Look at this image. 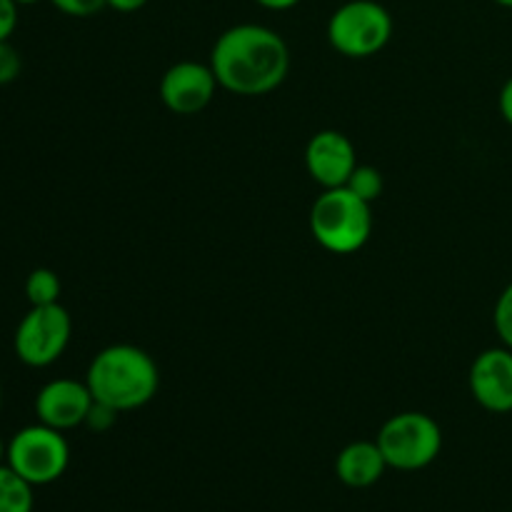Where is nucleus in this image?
<instances>
[{"mask_svg": "<svg viewBox=\"0 0 512 512\" xmlns=\"http://www.w3.org/2000/svg\"><path fill=\"white\" fill-rule=\"evenodd\" d=\"M218 85L228 93L268 95L283 85L290 70V50L283 35L258 23H240L225 30L210 53Z\"/></svg>", "mask_w": 512, "mask_h": 512, "instance_id": "f257e3e1", "label": "nucleus"}, {"mask_svg": "<svg viewBox=\"0 0 512 512\" xmlns=\"http://www.w3.org/2000/svg\"><path fill=\"white\" fill-rule=\"evenodd\" d=\"M85 383L95 403L128 413L143 408L158 395L160 370L138 345H110L90 360Z\"/></svg>", "mask_w": 512, "mask_h": 512, "instance_id": "f03ea898", "label": "nucleus"}, {"mask_svg": "<svg viewBox=\"0 0 512 512\" xmlns=\"http://www.w3.org/2000/svg\"><path fill=\"white\" fill-rule=\"evenodd\" d=\"M310 233L315 243L333 255H353L370 240L373 210L348 188H330L310 208Z\"/></svg>", "mask_w": 512, "mask_h": 512, "instance_id": "7ed1b4c3", "label": "nucleus"}, {"mask_svg": "<svg viewBox=\"0 0 512 512\" xmlns=\"http://www.w3.org/2000/svg\"><path fill=\"white\" fill-rule=\"evenodd\" d=\"M390 38L393 15L378 0H348L328 20V43L345 58H373Z\"/></svg>", "mask_w": 512, "mask_h": 512, "instance_id": "20e7f679", "label": "nucleus"}, {"mask_svg": "<svg viewBox=\"0 0 512 512\" xmlns=\"http://www.w3.org/2000/svg\"><path fill=\"white\" fill-rule=\"evenodd\" d=\"M375 443L388 468L413 473L438 458L443 450V430L430 415L408 410L385 420Z\"/></svg>", "mask_w": 512, "mask_h": 512, "instance_id": "39448f33", "label": "nucleus"}, {"mask_svg": "<svg viewBox=\"0 0 512 512\" xmlns=\"http://www.w3.org/2000/svg\"><path fill=\"white\" fill-rule=\"evenodd\" d=\"M5 463L30 485H50L65 475L70 465V445L60 430L35 423L18 430L8 443Z\"/></svg>", "mask_w": 512, "mask_h": 512, "instance_id": "423d86ee", "label": "nucleus"}, {"mask_svg": "<svg viewBox=\"0 0 512 512\" xmlns=\"http://www.w3.org/2000/svg\"><path fill=\"white\" fill-rule=\"evenodd\" d=\"M70 335H73V320L63 305H30L15 328V355L28 368H48L65 353Z\"/></svg>", "mask_w": 512, "mask_h": 512, "instance_id": "0eeeda50", "label": "nucleus"}, {"mask_svg": "<svg viewBox=\"0 0 512 512\" xmlns=\"http://www.w3.org/2000/svg\"><path fill=\"white\" fill-rule=\"evenodd\" d=\"M218 88V78L210 63L180 60L160 78V100L175 115H198L213 103Z\"/></svg>", "mask_w": 512, "mask_h": 512, "instance_id": "6e6552de", "label": "nucleus"}, {"mask_svg": "<svg viewBox=\"0 0 512 512\" xmlns=\"http://www.w3.org/2000/svg\"><path fill=\"white\" fill-rule=\"evenodd\" d=\"M468 388L488 413H512V350L505 345L483 350L470 365Z\"/></svg>", "mask_w": 512, "mask_h": 512, "instance_id": "1a4fd4ad", "label": "nucleus"}, {"mask_svg": "<svg viewBox=\"0 0 512 512\" xmlns=\"http://www.w3.org/2000/svg\"><path fill=\"white\" fill-rule=\"evenodd\" d=\"M305 168L323 190L343 188L358 168L353 140L340 130H320L305 145Z\"/></svg>", "mask_w": 512, "mask_h": 512, "instance_id": "9d476101", "label": "nucleus"}, {"mask_svg": "<svg viewBox=\"0 0 512 512\" xmlns=\"http://www.w3.org/2000/svg\"><path fill=\"white\" fill-rule=\"evenodd\" d=\"M93 403V393L85 380L80 383L73 378H58L40 388L35 398V415H38V423L65 433V430L85 425Z\"/></svg>", "mask_w": 512, "mask_h": 512, "instance_id": "9b49d317", "label": "nucleus"}, {"mask_svg": "<svg viewBox=\"0 0 512 512\" xmlns=\"http://www.w3.org/2000/svg\"><path fill=\"white\" fill-rule=\"evenodd\" d=\"M385 470H388V463H385L378 443H373V440H358V443L345 445L340 450L338 460H335V475H338V480L355 490L375 485L383 478Z\"/></svg>", "mask_w": 512, "mask_h": 512, "instance_id": "f8f14e48", "label": "nucleus"}, {"mask_svg": "<svg viewBox=\"0 0 512 512\" xmlns=\"http://www.w3.org/2000/svg\"><path fill=\"white\" fill-rule=\"evenodd\" d=\"M33 485L8 463L0 465V512H33Z\"/></svg>", "mask_w": 512, "mask_h": 512, "instance_id": "ddd939ff", "label": "nucleus"}, {"mask_svg": "<svg viewBox=\"0 0 512 512\" xmlns=\"http://www.w3.org/2000/svg\"><path fill=\"white\" fill-rule=\"evenodd\" d=\"M25 298L30 305H53L60 300V278L50 268H35L25 280Z\"/></svg>", "mask_w": 512, "mask_h": 512, "instance_id": "4468645a", "label": "nucleus"}, {"mask_svg": "<svg viewBox=\"0 0 512 512\" xmlns=\"http://www.w3.org/2000/svg\"><path fill=\"white\" fill-rule=\"evenodd\" d=\"M345 188L350 190V193H355L358 198H363L365 203L373 205L375 200L383 195V175H380L378 168H373V165H360L353 170V175H350V180L345 183Z\"/></svg>", "mask_w": 512, "mask_h": 512, "instance_id": "2eb2a0df", "label": "nucleus"}, {"mask_svg": "<svg viewBox=\"0 0 512 512\" xmlns=\"http://www.w3.org/2000/svg\"><path fill=\"white\" fill-rule=\"evenodd\" d=\"M493 325H495V333L500 335V343L512 350V280L505 285L498 303H495Z\"/></svg>", "mask_w": 512, "mask_h": 512, "instance_id": "dca6fc26", "label": "nucleus"}, {"mask_svg": "<svg viewBox=\"0 0 512 512\" xmlns=\"http://www.w3.org/2000/svg\"><path fill=\"white\" fill-rule=\"evenodd\" d=\"M50 3L70 18H90L108 8V0H50Z\"/></svg>", "mask_w": 512, "mask_h": 512, "instance_id": "f3484780", "label": "nucleus"}, {"mask_svg": "<svg viewBox=\"0 0 512 512\" xmlns=\"http://www.w3.org/2000/svg\"><path fill=\"white\" fill-rule=\"evenodd\" d=\"M20 68H23V60H20L18 50L10 45V40L0 43V85L13 83L20 75Z\"/></svg>", "mask_w": 512, "mask_h": 512, "instance_id": "a211bd4d", "label": "nucleus"}, {"mask_svg": "<svg viewBox=\"0 0 512 512\" xmlns=\"http://www.w3.org/2000/svg\"><path fill=\"white\" fill-rule=\"evenodd\" d=\"M118 415H120L118 410L108 408V405L93 403L88 418H85V428H90L93 433H105V430L113 428L115 420H118Z\"/></svg>", "mask_w": 512, "mask_h": 512, "instance_id": "6ab92c4d", "label": "nucleus"}, {"mask_svg": "<svg viewBox=\"0 0 512 512\" xmlns=\"http://www.w3.org/2000/svg\"><path fill=\"white\" fill-rule=\"evenodd\" d=\"M18 28V3L15 0H0V43L10 40Z\"/></svg>", "mask_w": 512, "mask_h": 512, "instance_id": "aec40b11", "label": "nucleus"}, {"mask_svg": "<svg viewBox=\"0 0 512 512\" xmlns=\"http://www.w3.org/2000/svg\"><path fill=\"white\" fill-rule=\"evenodd\" d=\"M498 108H500V115L505 118V123L512 128V75L508 80H505L503 90H500V98H498Z\"/></svg>", "mask_w": 512, "mask_h": 512, "instance_id": "412c9836", "label": "nucleus"}, {"mask_svg": "<svg viewBox=\"0 0 512 512\" xmlns=\"http://www.w3.org/2000/svg\"><path fill=\"white\" fill-rule=\"evenodd\" d=\"M148 0H108V8L118 10V13H135L140 10Z\"/></svg>", "mask_w": 512, "mask_h": 512, "instance_id": "4be33fe9", "label": "nucleus"}, {"mask_svg": "<svg viewBox=\"0 0 512 512\" xmlns=\"http://www.w3.org/2000/svg\"><path fill=\"white\" fill-rule=\"evenodd\" d=\"M255 3L263 5V8H268V10H290V8H295L300 0H255Z\"/></svg>", "mask_w": 512, "mask_h": 512, "instance_id": "5701e85b", "label": "nucleus"}, {"mask_svg": "<svg viewBox=\"0 0 512 512\" xmlns=\"http://www.w3.org/2000/svg\"><path fill=\"white\" fill-rule=\"evenodd\" d=\"M5 458H8V445H5L3 438H0V465H5Z\"/></svg>", "mask_w": 512, "mask_h": 512, "instance_id": "b1692460", "label": "nucleus"}, {"mask_svg": "<svg viewBox=\"0 0 512 512\" xmlns=\"http://www.w3.org/2000/svg\"><path fill=\"white\" fill-rule=\"evenodd\" d=\"M493 3H498V5H503V8L512 10V0H493Z\"/></svg>", "mask_w": 512, "mask_h": 512, "instance_id": "393cba45", "label": "nucleus"}, {"mask_svg": "<svg viewBox=\"0 0 512 512\" xmlns=\"http://www.w3.org/2000/svg\"><path fill=\"white\" fill-rule=\"evenodd\" d=\"M18 5H33V3H40V0H15Z\"/></svg>", "mask_w": 512, "mask_h": 512, "instance_id": "a878e982", "label": "nucleus"}, {"mask_svg": "<svg viewBox=\"0 0 512 512\" xmlns=\"http://www.w3.org/2000/svg\"><path fill=\"white\" fill-rule=\"evenodd\" d=\"M0 405H3V390H0Z\"/></svg>", "mask_w": 512, "mask_h": 512, "instance_id": "bb28decb", "label": "nucleus"}]
</instances>
